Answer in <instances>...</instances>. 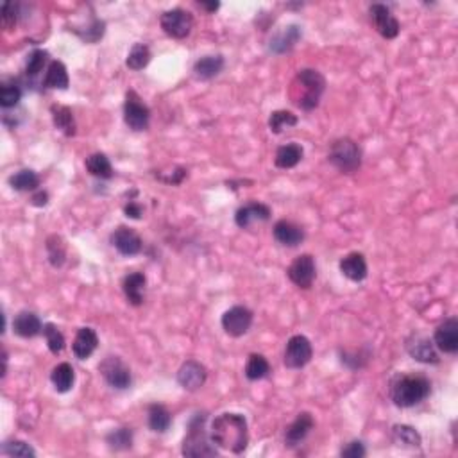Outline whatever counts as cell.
Masks as SVG:
<instances>
[{
  "label": "cell",
  "mask_w": 458,
  "mask_h": 458,
  "mask_svg": "<svg viewBox=\"0 0 458 458\" xmlns=\"http://www.w3.org/2000/svg\"><path fill=\"white\" fill-rule=\"evenodd\" d=\"M18 18V6L15 2H4L2 6V25L4 29H13L17 25Z\"/></svg>",
  "instance_id": "obj_43"
},
{
  "label": "cell",
  "mask_w": 458,
  "mask_h": 458,
  "mask_svg": "<svg viewBox=\"0 0 458 458\" xmlns=\"http://www.w3.org/2000/svg\"><path fill=\"white\" fill-rule=\"evenodd\" d=\"M208 371L203 363L195 362V360H186L178 371V383L181 385L188 392H195L199 388L206 383Z\"/></svg>",
  "instance_id": "obj_13"
},
{
  "label": "cell",
  "mask_w": 458,
  "mask_h": 458,
  "mask_svg": "<svg viewBox=\"0 0 458 458\" xmlns=\"http://www.w3.org/2000/svg\"><path fill=\"white\" fill-rule=\"evenodd\" d=\"M43 84L50 90H66L68 84H70V79H68V72H66V66L61 61H52L47 68L45 79H43Z\"/></svg>",
  "instance_id": "obj_29"
},
{
  "label": "cell",
  "mask_w": 458,
  "mask_h": 458,
  "mask_svg": "<svg viewBox=\"0 0 458 458\" xmlns=\"http://www.w3.org/2000/svg\"><path fill=\"white\" fill-rule=\"evenodd\" d=\"M369 13H371V20L372 24H374V29L380 33V36H383L385 40H394V38H397V34H399L401 31V25L387 6L372 4Z\"/></svg>",
  "instance_id": "obj_12"
},
{
  "label": "cell",
  "mask_w": 458,
  "mask_h": 458,
  "mask_svg": "<svg viewBox=\"0 0 458 458\" xmlns=\"http://www.w3.org/2000/svg\"><path fill=\"white\" fill-rule=\"evenodd\" d=\"M314 428H315V421L314 417H312V413L301 412L298 417H296V421L287 428L285 446L287 448L299 446V444L308 437L310 432Z\"/></svg>",
  "instance_id": "obj_16"
},
{
  "label": "cell",
  "mask_w": 458,
  "mask_h": 458,
  "mask_svg": "<svg viewBox=\"0 0 458 458\" xmlns=\"http://www.w3.org/2000/svg\"><path fill=\"white\" fill-rule=\"evenodd\" d=\"M434 344L438 351L455 355L458 351V319L450 317L435 330Z\"/></svg>",
  "instance_id": "obj_14"
},
{
  "label": "cell",
  "mask_w": 458,
  "mask_h": 458,
  "mask_svg": "<svg viewBox=\"0 0 458 458\" xmlns=\"http://www.w3.org/2000/svg\"><path fill=\"white\" fill-rule=\"evenodd\" d=\"M326 90V79L314 68H303L292 81L289 96L292 102L305 112H312L321 102V97Z\"/></svg>",
  "instance_id": "obj_2"
},
{
  "label": "cell",
  "mask_w": 458,
  "mask_h": 458,
  "mask_svg": "<svg viewBox=\"0 0 458 458\" xmlns=\"http://www.w3.org/2000/svg\"><path fill=\"white\" fill-rule=\"evenodd\" d=\"M172 425V415L163 405L149 406V428L156 434H165Z\"/></svg>",
  "instance_id": "obj_34"
},
{
  "label": "cell",
  "mask_w": 458,
  "mask_h": 458,
  "mask_svg": "<svg viewBox=\"0 0 458 458\" xmlns=\"http://www.w3.org/2000/svg\"><path fill=\"white\" fill-rule=\"evenodd\" d=\"M50 113H52V122L54 128L59 129V131L65 135V137H74L75 135V119L74 113L68 106H59V104H54L50 107Z\"/></svg>",
  "instance_id": "obj_28"
},
{
  "label": "cell",
  "mask_w": 458,
  "mask_h": 458,
  "mask_svg": "<svg viewBox=\"0 0 458 458\" xmlns=\"http://www.w3.org/2000/svg\"><path fill=\"white\" fill-rule=\"evenodd\" d=\"M124 213L125 217H129V219H142V215H144V208H142V204L135 203V201H129L128 204L124 206Z\"/></svg>",
  "instance_id": "obj_45"
},
{
  "label": "cell",
  "mask_w": 458,
  "mask_h": 458,
  "mask_svg": "<svg viewBox=\"0 0 458 458\" xmlns=\"http://www.w3.org/2000/svg\"><path fill=\"white\" fill-rule=\"evenodd\" d=\"M151 49L145 43H135L131 47L128 54V59H125V65L131 68V70H144L145 66L151 63Z\"/></svg>",
  "instance_id": "obj_35"
},
{
  "label": "cell",
  "mask_w": 458,
  "mask_h": 458,
  "mask_svg": "<svg viewBox=\"0 0 458 458\" xmlns=\"http://www.w3.org/2000/svg\"><path fill=\"white\" fill-rule=\"evenodd\" d=\"M124 122L132 131H145L149 128L151 109L149 106L142 100L137 91L129 90L125 93L124 102Z\"/></svg>",
  "instance_id": "obj_6"
},
{
  "label": "cell",
  "mask_w": 458,
  "mask_h": 458,
  "mask_svg": "<svg viewBox=\"0 0 458 458\" xmlns=\"http://www.w3.org/2000/svg\"><path fill=\"white\" fill-rule=\"evenodd\" d=\"M47 252H49V261L54 267H61L66 260V247L63 240L58 235L50 236L47 240Z\"/></svg>",
  "instance_id": "obj_41"
},
{
  "label": "cell",
  "mask_w": 458,
  "mask_h": 458,
  "mask_svg": "<svg viewBox=\"0 0 458 458\" xmlns=\"http://www.w3.org/2000/svg\"><path fill=\"white\" fill-rule=\"evenodd\" d=\"M432 394V383L425 374H397L390 383V399L399 409L421 405Z\"/></svg>",
  "instance_id": "obj_3"
},
{
  "label": "cell",
  "mask_w": 458,
  "mask_h": 458,
  "mask_svg": "<svg viewBox=\"0 0 458 458\" xmlns=\"http://www.w3.org/2000/svg\"><path fill=\"white\" fill-rule=\"evenodd\" d=\"M210 437L213 444L220 450L231 451V453H242L249 444V428L247 421L242 413L224 412L215 417L211 422Z\"/></svg>",
  "instance_id": "obj_1"
},
{
  "label": "cell",
  "mask_w": 458,
  "mask_h": 458,
  "mask_svg": "<svg viewBox=\"0 0 458 458\" xmlns=\"http://www.w3.org/2000/svg\"><path fill=\"white\" fill-rule=\"evenodd\" d=\"M299 38H301V27L296 24L289 25V27H285V29L277 33L276 36L270 40V50H273L274 54L289 52V50L299 42Z\"/></svg>",
  "instance_id": "obj_24"
},
{
  "label": "cell",
  "mask_w": 458,
  "mask_h": 458,
  "mask_svg": "<svg viewBox=\"0 0 458 458\" xmlns=\"http://www.w3.org/2000/svg\"><path fill=\"white\" fill-rule=\"evenodd\" d=\"M31 203L34 204V206H45L47 203H49V194L47 192H38V194L33 195V199H31Z\"/></svg>",
  "instance_id": "obj_46"
},
{
  "label": "cell",
  "mask_w": 458,
  "mask_h": 458,
  "mask_svg": "<svg viewBox=\"0 0 458 458\" xmlns=\"http://www.w3.org/2000/svg\"><path fill=\"white\" fill-rule=\"evenodd\" d=\"M43 337H45L47 346H49L52 355H59V353L65 349V337H63L61 331L58 330V326H54L52 322L43 324Z\"/></svg>",
  "instance_id": "obj_40"
},
{
  "label": "cell",
  "mask_w": 458,
  "mask_h": 458,
  "mask_svg": "<svg viewBox=\"0 0 458 458\" xmlns=\"http://www.w3.org/2000/svg\"><path fill=\"white\" fill-rule=\"evenodd\" d=\"M328 160L342 174H353L362 167V151L351 138H339L331 144Z\"/></svg>",
  "instance_id": "obj_5"
},
{
  "label": "cell",
  "mask_w": 458,
  "mask_h": 458,
  "mask_svg": "<svg viewBox=\"0 0 458 458\" xmlns=\"http://www.w3.org/2000/svg\"><path fill=\"white\" fill-rule=\"evenodd\" d=\"M312 356H314L312 342L306 339L305 335H293L292 339L287 342L283 363L289 369H303L305 365H308Z\"/></svg>",
  "instance_id": "obj_9"
},
{
  "label": "cell",
  "mask_w": 458,
  "mask_h": 458,
  "mask_svg": "<svg viewBox=\"0 0 458 458\" xmlns=\"http://www.w3.org/2000/svg\"><path fill=\"white\" fill-rule=\"evenodd\" d=\"M270 215H273V211H270L267 204L249 203L236 210L235 222L242 229H247L252 222H265V220H268Z\"/></svg>",
  "instance_id": "obj_18"
},
{
  "label": "cell",
  "mask_w": 458,
  "mask_h": 458,
  "mask_svg": "<svg viewBox=\"0 0 458 458\" xmlns=\"http://www.w3.org/2000/svg\"><path fill=\"white\" fill-rule=\"evenodd\" d=\"M161 29L167 36L176 38V40H183L188 34L192 33L194 29V17H192L190 11H186V9L176 8V9H169L161 15L160 18Z\"/></svg>",
  "instance_id": "obj_7"
},
{
  "label": "cell",
  "mask_w": 458,
  "mask_h": 458,
  "mask_svg": "<svg viewBox=\"0 0 458 458\" xmlns=\"http://www.w3.org/2000/svg\"><path fill=\"white\" fill-rule=\"evenodd\" d=\"M99 371L109 387L119 388V390H124V388L131 387V369L125 365L124 360L120 358V356H106V358L100 362Z\"/></svg>",
  "instance_id": "obj_8"
},
{
  "label": "cell",
  "mask_w": 458,
  "mask_h": 458,
  "mask_svg": "<svg viewBox=\"0 0 458 458\" xmlns=\"http://www.w3.org/2000/svg\"><path fill=\"white\" fill-rule=\"evenodd\" d=\"M2 453L8 457H20V458H34L36 451L24 441H8L2 446Z\"/></svg>",
  "instance_id": "obj_42"
},
{
  "label": "cell",
  "mask_w": 458,
  "mask_h": 458,
  "mask_svg": "<svg viewBox=\"0 0 458 458\" xmlns=\"http://www.w3.org/2000/svg\"><path fill=\"white\" fill-rule=\"evenodd\" d=\"M199 6H201L203 9H206V11H210V13H215L217 9L220 8L219 2H210V4H208V2H199Z\"/></svg>",
  "instance_id": "obj_47"
},
{
  "label": "cell",
  "mask_w": 458,
  "mask_h": 458,
  "mask_svg": "<svg viewBox=\"0 0 458 458\" xmlns=\"http://www.w3.org/2000/svg\"><path fill=\"white\" fill-rule=\"evenodd\" d=\"M365 446H363L362 442L360 441H353L349 442L346 448H342V451H340V455L346 458H363L365 457Z\"/></svg>",
  "instance_id": "obj_44"
},
{
  "label": "cell",
  "mask_w": 458,
  "mask_h": 458,
  "mask_svg": "<svg viewBox=\"0 0 458 458\" xmlns=\"http://www.w3.org/2000/svg\"><path fill=\"white\" fill-rule=\"evenodd\" d=\"M392 441L401 448H421L422 438L415 428L409 425H396L392 426Z\"/></svg>",
  "instance_id": "obj_30"
},
{
  "label": "cell",
  "mask_w": 458,
  "mask_h": 458,
  "mask_svg": "<svg viewBox=\"0 0 458 458\" xmlns=\"http://www.w3.org/2000/svg\"><path fill=\"white\" fill-rule=\"evenodd\" d=\"M13 330L22 339H34L40 333H43V324L33 312H20L13 321Z\"/></svg>",
  "instance_id": "obj_22"
},
{
  "label": "cell",
  "mask_w": 458,
  "mask_h": 458,
  "mask_svg": "<svg viewBox=\"0 0 458 458\" xmlns=\"http://www.w3.org/2000/svg\"><path fill=\"white\" fill-rule=\"evenodd\" d=\"M406 351H409V355L412 356L413 360L421 363H432V365H435V363L441 362L437 351H435V344L432 342L428 337H425V335H412V337L406 340Z\"/></svg>",
  "instance_id": "obj_15"
},
{
  "label": "cell",
  "mask_w": 458,
  "mask_h": 458,
  "mask_svg": "<svg viewBox=\"0 0 458 458\" xmlns=\"http://www.w3.org/2000/svg\"><path fill=\"white\" fill-rule=\"evenodd\" d=\"M22 99V88L17 81H4L0 86V106L4 109L15 107Z\"/></svg>",
  "instance_id": "obj_38"
},
{
  "label": "cell",
  "mask_w": 458,
  "mask_h": 458,
  "mask_svg": "<svg viewBox=\"0 0 458 458\" xmlns=\"http://www.w3.org/2000/svg\"><path fill=\"white\" fill-rule=\"evenodd\" d=\"M339 267L340 273L355 283H360L367 277V261L362 252H349L347 256H344Z\"/></svg>",
  "instance_id": "obj_21"
},
{
  "label": "cell",
  "mask_w": 458,
  "mask_h": 458,
  "mask_svg": "<svg viewBox=\"0 0 458 458\" xmlns=\"http://www.w3.org/2000/svg\"><path fill=\"white\" fill-rule=\"evenodd\" d=\"M298 122H299L298 115H293L292 112L277 109V112L270 113V116H268V129H270L274 135H281L285 129L298 125Z\"/></svg>",
  "instance_id": "obj_36"
},
{
  "label": "cell",
  "mask_w": 458,
  "mask_h": 458,
  "mask_svg": "<svg viewBox=\"0 0 458 458\" xmlns=\"http://www.w3.org/2000/svg\"><path fill=\"white\" fill-rule=\"evenodd\" d=\"M50 381H52L54 388H56L59 394L70 392L75 383L74 367L66 362L58 363V365L52 369V372H50Z\"/></svg>",
  "instance_id": "obj_25"
},
{
  "label": "cell",
  "mask_w": 458,
  "mask_h": 458,
  "mask_svg": "<svg viewBox=\"0 0 458 458\" xmlns=\"http://www.w3.org/2000/svg\"><path fill=\"white\" fill-rule=\"evenodd\" d=\"M181 453L185 457H215L211 437L206 434V413H195L188 422V434L183 438Z\"/></svg>",
  "instance_id": "obj_4"
},
{
  "label": "cell",
  "mask_w": 458,
  "mask_h": 458,
  "mask_svg": "<svg viewBox=\"0 0 458 458\" xmlns=\"http://www.w3.org/2000/svg\"><path fill=\"white\" fill-rule=\"evenodd\" d=\"M224 68V58L222 56H204V58L197 59L194 65V74L195 77L201 81H208L213 79L215 75H219Z\"/></svg>",
  "instance_id": "obj_27"
},
{
  "label": "cell",
  "mask_w": 458,
  "mask_h": 458,
  "mask_svg": "<svg viewBox=\"0 0 458 458\" xmlns=\"http://www.w3.org/2000/svg\"><path fill=\"white\" fill-rule=\"evenodd\" d=\"M273 233L277 244L287 245V247H298L303 240H305L303 227L298 226L296 222H292V220H277Z\"/></svg>",
  "instance_id": "obj_19"
},
{
  "label": "cell",
  "mask_w": 458,
  "mask_h": 458,
  "mask_svg": "<svg viewBox=\"0 0 458 458\" xmlns=\"http://www.w3.org/2000/svg\"><path fill=\"white\" fill-rule=\"evenodd\" d=\"M9 185H11L13 190L17 192H34L40 186V178H38V174L34 170L24 169L13 174L9 178Z\"/></svg>",
  "instance_id": "obj_31"
},
{
  "label": "cell",
  "mask_w": 458,
  "mask_h": 458,
  "mask_svg": "<svg viewBox=\"0 0 458 458\" xmlns=\"http://www.w3.org/2000/svg\"><path fill=\"white\" fill-rule=\"evenodd\" d=\"M270 372V363L265 358L264 355H258V353H252L249 356L247 363H245V378L251 381L264 380L265 376H268Z\"/></svg>",
  "instance_id": "obj_33"
},
{
  "label": "cell",
  "mask_w": 458,
  "mask_h": 458,
  "mask_svg": "<svg viewBox=\"0 0 458 458\" xmlns=\"http://www.w3.org/2000/svg\"><path fill=\"white\" fill-rule=\"evenodd\" d=\"M145 285H147V277L142 273H131L124 277V281H122V290H124V296L129 305H144Z\"/></svg>",
  "instance_id": "obj_23"
},
{
  "label": "cell",
  "mask_w": 458,
  "mask_h": 458,
  "mask_svg": "<svg viewBox=\"0 0 458 458\" xmlns=\"http://www.w3.org/2000/svg\"><path fill=\"white\" fill-rule=\"evenodd\" d=\"M47 61H49V54L45 50H33L25 61V75L31 79L40 75V72H43V68H45Z\"/></svg>",
  "instance_id": "obj_39"
},
{
  "label": "cell",
  "mask_w": 458,
  "mask_h": 458,
  "mask_svg": "<svg viewBox=\"0 0 458 458\" xmlns=\"http://www.w3.org/2000/svg\"><path fill=\"white\" fill-rule=\"evenodd\" d=\"M289 280L299 289H310L317 276V267L312 254H301L287 268Z\"/></svg>",
  "instance_id": "obj_11"
},
{
  "label": "cell",
  "mask_w": 458,
  "mask_h": 458,
  "mask_svg": "<svg viewBox=\"0 0 458 458\" xmlns=\"http://www.w3.org/2000/svg\"><path fill=\"white\" fill-rule=\"evenodd\" d=\"M305 156V151L299 144H287L281 145L280 149L276 151V158H274V165L277 169H293L299 165V161Z\"/></svg>",
  "instance_id": "obj_26"
},
{
  "label": "cell",
  "mask_w": 458,
  "mask_h": 458,
  "mask_svg": "<svg viewBox=\"0 0 458 458\" xmlns=\"http://www.w3.org/2000/svg\"><path fill=\"white\" fill-rule=\"evenodd\" d=\"M220 324L229 337H235V339L244 337L252 326V312L245 306H233L224 312Z\"/></svg>",
  "instance_id": "obj_10"
},
{
  "label": "cell",
  "mask_w": 458,
  "mask_h": 458,
  "mask_svg": "<svg viewBox=\"0 0 458 458\" xmlns=\"http://www.w3.org/2000/svg\"><path fill=\"white\" fill-rule=\"evenodd\" d=\"M97 347H99V337H97L96 330L93 328H81L75 335L74 344H72V353H74L75 358L86 360L96 353Z\"/></svg>",
  "instance_id": "obj_20"
},
{
  "label": "cell",
  "mask_w": 458,
  "mask_h": 458,
  "mask_svg": "<svg viewBox=\"0 0 458 458\" xmlns=\"http://www.w3.org/2000/svg\"><path fill=\"white\" fill-rule=\"evenodd\" d=\"M86 170L99 179H112L113 178V167L112 161L107 160L106 154L96 153L86 158Z\"/></svg>",
  "instance_id": "obj_32"
},
{
  "label": "cell",
  "mask_w": 458,
  "mask_h": 458,
  "mask_svg": "<svg viewBox=\"0 0 458 458\" xmlns=\"http://www.w3.org/2000/svg\"><path fill=\"white\" fill-rule=\"evenodd\" d=\"M112 245L124 256H137L142 251L144 244L142 238L132 231L131 227H119L112 235Z\"/></svg>",
  "instance_id": "obj_17"
},
{
  "label": "cell",
  "mask_w": 458,
  "mask_h": 458,
  "mask_svg": "<svg viewBox=\"0 0 458 458\" xmlns=\"http://www.w3.org/2000/svg\"><path fill=\"white\" fill-rule=\"evenodd\" d=\"M107 446L113 451L131 450L132 446V432L129 428H116L106 435Z\"/></svg>",
  "instance_id": "obj_37"
}]
</instances>
